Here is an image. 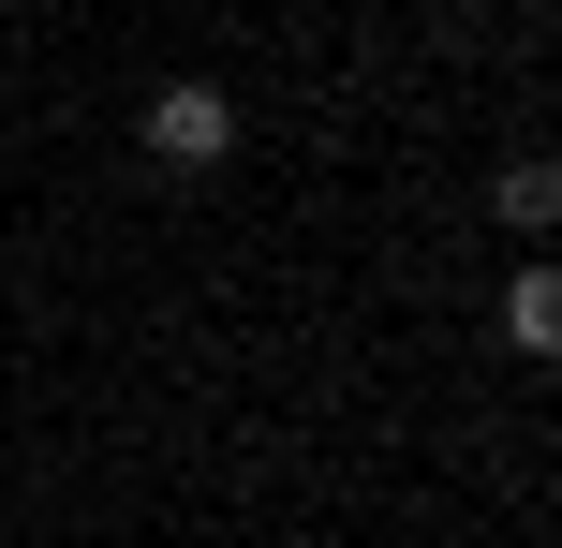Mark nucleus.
<instances>
[{"mask_svg": "<svg viewBox=\"0 0 562 548\" xmlns=\"http://www.w3.org/2000/svg\"><path fill=\"white\" fill-rule=\"evenodd\" d=\"M148 148H164V164H223V148H237V104H223L207 75L148 89Z\"/></svg>", "mask_w": 562, "mask_h": 548, "instance_id": "f257e3e1", "label": "nucleus"}, {"mask_svg": "<svg viewBox=\"0 0 562 548\" xmlns=\"http://www.w3.org/2000/svg\"><path fill=\"white\" fill-rule=\"evenodd\" d=\"M504 326H518V342H533V356L562 342V282H548V267H533V282H518V297H504Z\"/></svg>", "mask_w": 562, "mask_h": 548, "instance_id": "7ed1b4c3", "label": "nucleus"}, {"mask_svg": "<svg viewBox=\"0 0 562 548\" xmlns=\"http://www.w3.org/2000/svg\"><path fill=\"white\" fill-rule=\"evenodd\" d=\"M488 208H504L518 237H548V223H562V178H548V164H504V193H488Z\"/></svg>", "mask_w": 562, "mask_h": 548, "instance_id": "f03ea898", "label": "nucleus"}]
</instances>
